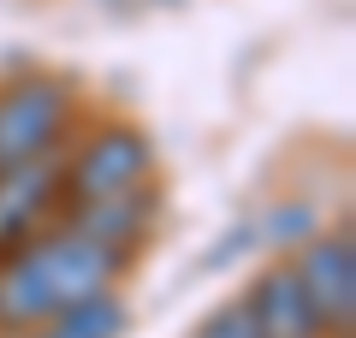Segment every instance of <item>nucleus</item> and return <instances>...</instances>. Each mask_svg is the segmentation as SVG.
<instances>
[{
	"instance_id": "6e6552de",
	"label": "nucleus",
	"mask_w": 356,
	"mask_h": 338,
	"mask_svg": "<svg viewBox=\"0 0 356 338\" xmlns=\"http://www.w3.org/2000/svg\"><path fill=\"white\" fill-rule=\"evenodd\" d=\"M131 332V303L119 291H102L89 303H72V309L48 314L42 326H24V332H6V338H125Z\"/></svg>"
},
{
	"instance_id": "39448f33",
	"label": "nucleus",
	"mask_w": 356,
	"mask_h": 338,
	"mask_svg": "<svg viewBox=\"0 0 356 338\" xmlns=\"http://www.w3.org/2000/svg\"><path fill=\"white\" fill-rule=\"evenodd\" d=\"M60 214V149L24 166H0V255L36 238Z\"/></svg>"
},
{
	"instance_id": "20e7f679",
	"label": "nucleus",
	"mask_w": 356,
	"mask_h": 338,
	"mask_svg": "<svg viewBox=\"0 0 356 338\" xmlns=\"http://www.w3.org/2000/svg\"><path fill=\"white\" fill-rule=\"evenodd\" d=\"M291 267L303 279L327 338H350V326H356V238H350V225L303 238Z\"/></svg>"
},
{
	"instance_id": "7ed1b4c3",
	"label": "nucleus",
	"mask_w": 356,
	"mask_h": 338,
	"mask_svg": "<svg viewBox=\"0 0 356 338\" xmlns=\"http://www.w3.org/2000/svg\"><path fill=\"white\" fill-rule=\"evenodd\" d=\"M77 125V89L54 72H24L0 89V166H24L65 149Z\"/></svg>"
},
{
	"instance_id": "9d476101",
	"label": "nucleus",
	"mask_w": 356,
	"mask_h": 338,
	"mask_svg": "<svg viewBox=\"0 0 356 338\" xmlns=\"http://www.w3.org/2000/svg\"><path fill=\"white\" fill-rule=\"evenodd\" d=\"M267 232V243H280V250H297L303 238H315V208L309 202H291V208H280L273 220L261 225Z\"/></svg>"
},
{
	"instance_id": "f03ea898",
	"label": "nucleus",
	"mask_w": 356,
	"mask_h": 338,
	"mask_svg": "<svg viewBox=\"0 0 356 338\" xmlns=\"http://www.w3.org/2000/svg\"><path fill=\"white\" fill-rule=\"evenodd\" d=\"M154 184V137L137 119H102L83 143L60 149V208L65 202H102Z\"/></svg>"
},
{
	"instance_id": "f257e3e1",
	"label": "nucleus",
	"mask_w": 356,
	"mask_h": 338,
	"mask_svg": "<svg viewBox=\"0 0 356 338\" xmlns=\"http://www.w3.org/2000/svg\"><path fill=\"white\" fill-rule=\"evenodd\" d=\"M125 273H131V255L72 232L65 220L42 225L36 238L0 255V332L42 326L48 314L72 309V303L113 291Z\"/></svg>"
},
{
	"instance_id": "423d86ee",
	"label": "nucleus",
	"mask_w": 356,
	"mask_h": 338,
	"mask_svg": "<svg viewBox=\"0 0 356 338\" xmlns=\"http://www.w3.org/2000/svg\"><path fill=\"white\" fill-rule=\"evenodd\" d=\"M60 220L72 225V232H83V238L107 243V250L131 255L137 261L143 243H149L154 220H161V190L143 184V190H125V196H102V202H65Z\"/></svg>"
},
{
	"instance_id": "1a4fd4ad",
	"label": "nucleus",
	"mask_w": 356,
	"mask_h": 338,
	"mask_svg": "<svg viewBox=\"0 0 356 338\" xmlns=\"http://www.w3.org/2000/svg\"><path fill=\"white\" fill-rule=\"evenodd\" d=\"M191 338H261V326H255V314H250V303H243V297H226Z\"/></svg>"
},
{
	"instance_id": "0eeeda50",
	"label": "nucleus",
	"mask_w": 356,
	"mask_h": 338,
	"mask_svg": "<svg viewBox=\"0 0 356 338\" xmlns=\"http://www.w3.org/2000/svg\"><path fill=\"white\" fill-rule=\"evenodd\" d=\"M243 303H250L261 338H327V326H321V314H315V303H309L291 261H273L267 273H255Z\"/></svg>"
}]
</instances>
